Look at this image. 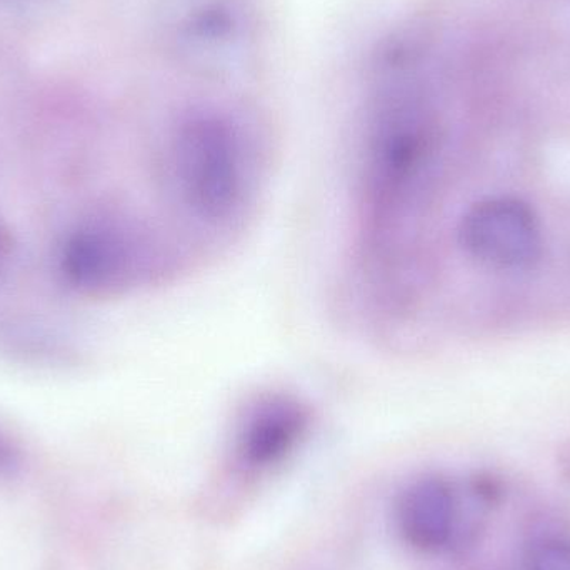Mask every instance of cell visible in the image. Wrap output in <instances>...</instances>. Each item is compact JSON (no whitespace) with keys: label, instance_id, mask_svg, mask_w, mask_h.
Wrapping results in <instances>:
<instances>
[{"label":"cell","instance_id":"cell-1","mask_svg":"<svg viewBox=\"0 0 570 570\" xmlns=\"http://www.w3.org/2000/svg\"><path fill=\"white\" fill-rule=\"evenodd\" d=\"M176 167L184 199L204 219H224L239 203L243 189L239 149L233 134L217 120H194L180 130Z\"/></svg>","mask_w":570,"mask_h":570},{"label":"cell","instance_id":"cell-2","mask_svg":"<svg viewBox=\"0 0 570 570\" xmlns=\"http://www.w3.org/2000/svg\"><path fill=\"white\" fill-rule=\"evenodd\" d=\"M461 246L498 269H525L541 256V227L525 204L491 197L472 206L459 224Z\"/></svg>","mask_w":570,"mask_h":570},{"label":"cell","instance_id":"cell-3","mask_svg":"<svg viewBox=\"0 0 570 570\" xmlns=\"http://www.w3.org/2000/svg\"><path fill=\"white\" fill-rule=\"evenodd\" d=\"M429 127L412 106L389 109L372 140L374 183L387 199H399L414 186L429 156Z\"/></svg>","mask_w":570,"mask_h":570},{"label":"cell","instance_id":"cell-4","mask_svg":"<svg viewBox=\"0 0 570 570\" xmlns=\"http://www.w3.org/2000/svg\"><path fill=\"white\" fill-rule=\"evenodd\" d=\"M126 243L110 230L87 227L77 230L62 247L60 267L67 283L86 292L119 284L129 271Z\"/></svg>","mask_w":570,"mask_h":570},{"label":"cell","instance_id":"cell-5","mask_svg":"<svg viewBox=\"0 0 570 570\" xmlns=\"http://www.w3.org/2000/svg\"><path fill=\"white\" fill-rule=\"evenodd\" d=\"M455 519V495L442 479H421L399 502V529L405 541L421 551H439L448 546L454 534Z\"/></svg>","mask_w":570,"mask_h":570},{"label":"cell","instance_id":"cell-6","mask_svg":"<svg viewBox=\"0 0 570 570\" xmlns=\"http://www.w3.org/2000/svg\"><path fill=\"white\" fill-rule=\"evenodd\" d=\"M307 425V414L291 399L264 402L247 419L239 439V454L250 468H267L285 458Z\"/></svg>","mask_w":570,"mask_h":570},{"label":"cell","instance_id":"cell-7","mask_svg":"<svg viewBox=\"0 0 570 570\" xmlns=\"http://www.w3.org/2000/svg\"><path fill=\"white\" fill-rule=\"evenodd\" d=\"M524 570H570V542L564 539L538 542L525 558Z\"/></svg>","mask_w":570,"mask_h":570},{"label":"cell","instance_id":"cell-8","mask_svg":"<svg viewBox=\"0 0 570 570\" xmlns=\"http://www.w3.org/2000/svg\"><path fill=\"white\" fill-rule=\"evenodd\" d=\"M23 454L16 441L0 429V482H12L23 472Z\"/></svg>","mask_w":570,"mask_h":570},{"label":"cell","instance_id":"cell-9","mask_svg":"<svg viewBox=\"0 0 570 570\" xmlns=\"http://www.w3.org/2000/svg\"><path fill=\"white\" fill-rule=\"evenodd\" d=\"M10 254V237L7 233L3 224L0 223V276H2L3 269H6L7 261H9Z\"/></svg>","mask_w":570,"mask_h":570}]
</instances>
